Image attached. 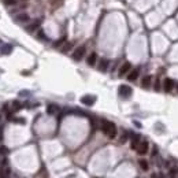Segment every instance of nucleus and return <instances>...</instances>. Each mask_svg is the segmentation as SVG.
<instances>
[{"label":"nucleus","instance_id":"obj_6","mask_svg":"<svg viewBox=\"0 0 178 178\" xmlns=\"http://www.w3.org/2000/svg\"><path fill=\"white\" fill-rule=\"evenodd\" d=\"M174 85H175V82H174V80H171V78H166L165 82H163V86H165V90L169 93V92H171L174 89Z\"/></svg>","mask_w":178,"mask_h":178},{"label":"nucleus","instance_id":"obj_19","mask_svg":"<svg viewBox=\"0 0 178 178\" xmlns=\"http://www.w3.org/2000/svg\"><path fill=\"white\" fill-rule=\"evenodd\" d=\"M21 108H22V104H21L19 102H14L13 103V111H19Z\"/></svg>","mask_w":178,"mask_h":178},{"label":"nucleus","instance_id":"obj_5","mask_svg":"<svg viewBox=\"0 0 178 178\" xmlns=\"http://www.w3.org/2000/svg\"><path fill=\"white\" fill-rule=\"evenodd\" d=\"M130 69H132V64H130L129 62H125L121 66L119 73H118V74H119V77H125V76H126V74H128V73L130 71Z\"/></svg>","mask_w":178,"mask_h":178},{"label":"nucleus","instance_id":"obj_16","mask_svg":"<svg viewBox=\"0 0 178 178\" xmlns=\"http://www.w3.org/2000/svg\"><path fill=\"white\" fill-rule=\"evenodd\" d=\"M39 27V22L36 21V22H33V23H30V25H27L26 26V30L29 32V33H32V32H34L36 29Z\"/></svg>","mask_w":178,"mask_h":178},{"label":"nucleus","instance_id":"obj_27","mask_svg":"<svg viewBox=\"0 0 178 178\" xmlns=\"http://www.w3.org/2000/svg\"><path fill=\"white\" fill-rule=\"evenodd\" d=\"M0 126H1V116H0Z\"/></svg>","mask_w":178,"mask_h":178},{"label":"nucleus","instance_id":"obj_1","mask_svg":"<svg viewBox=\"0 0 178 178\" xmlns=\"http://www.w3.org/2000/svg\"><path fill=\"white\" fill-rule=\"evenodd\" d=\"M102 130L103 133L106 134L108 138H115L116 136V126L115 123H112V122H110V121H106L103 119L102 121Z\"/></svg>","mask_w":178,"mask_h":178},{"label":"nucleus","instance_id":"obj_10","mask_svg":"<svg viewBox=\"0 0 178 178\" xmlns=\"http://www.w3.org/2000/svg\"><path fill=\"white\" fill-rule=\"evenodd\" d=\"M13 52V45L11 44H3L1 48H0V53L1 55H10Z\"/></svg>","mask_w":178,"mask_h":178},{"label":"nucleus","instance_id":"obj_8","mask_svg":"<svg viewBox=\"0 0 178 178\" xmlns=\"http://www.w3.org/2000/svg\"><path fill=\"white\" fill-rule=\"evenodd\" d=\"M137 152L140 153V155H145L148 152V142L147 141H141L140 144H138L137 147Z\"/></svg>","mask_w":178,"mask_h":178},{"label":"nucleus","instance_id":"obj_26","mask_svg":"<svg viewBox=\"0 0 178 178\" xmlns=\"http://www.w3.org/2000/svg\"><path fill=\"white\" fill-rule=\"evenodd\" d=\"M151 178H159V177H158L156 174H152V175H151Z\"/></svg>","mask_w":178,"mask_h":178},{"label":"nucleus","instance_id":"obj_25","mask_svg":"<svg viewBox=\"0 0 178 178\" xmlns=\"http://www.w3.org/2000/svg\"><path fill=\"white\" fill-rule=\"evenodd\" d=\"M19 95H21V96H29V95H30V92H27V90H22Z\"/></svg>","mask_w":178,"mask_h":178},{"label":"nucleus","instance_id":"obj_12","mask_svg":"<svg viewBox=\"0 0 178 178\" xmlns=\"http://www.w3.org/2000/svg\"><path fill=\"white\" fill-rule=\"evenodd\" d=\"M151 82H152V77H151V76L142 77V80H141V86H142V88H145V89H148L149 86H151Z\"/></svg>","mask_w":178,"mask_h":178},{"label":"nucleus","instance_id":"obj_22","mask_svg":"<svg viewBox=\"0 0 178 178\" xmlns=\"http://www.w3.org/2000/svg\"><path fill=\"white\" fill-rule=\"evenodd\" d=\"M71 47H73V44H71V43H66V45H64V47H62V52L66 53L67 51L71 48Z\"/></svg>","mask_w":178,"mask_h":178},{"label":"nucleus","instance_id":"obj_21","mask_svg":"<svg viewBox=\"0 0 178 178\" xmlns=\"http://www.w3.org/2000/svg\"><path fill=\"white\" fill-rule=\"evenodd\" d=\"M17 0H4V4L6 6H10V7H13V6H17Z\"/></svg>","mask_w":178,"mask_h":178},{"label":"nucleus","instance_id":"obj_18","mask_svg":"<svg viewBox=\"0 0 178 178\" xmlns=\"http://www.w3.org/2000/svg\"><path fill=\"white\" fill-rule=\"evenodd\" d=\"M37 36H39V39H40V40H43V41H47V40H48L43 29H40V30H39V33H37Z\"/></svg>","mask_w":178,"mask_h":178},{"label":"nucleus","instance_id":"obj_9","mask_svg":"<svg viewBox=\"0 0 178 178\" xmlns=\"http://www.w3.org/2000/svg\"><path fill=\"white\" fill-rule=\"evenodd\" d=\"M15 21H17V22H29V21H30V17H29L26 13H21L15 17Z\"/></svg>","mask_w":178,"mask_h":178},{"label":"nucleus","instance_id":"obj_29","mask_svg":"<svg viewBox=\"0 0 178 178\" xmlns=\"http://www.w3.org/2000/svg\"><path fill=\"white\" fill-rule=\"evenodd\" d=\"M0 178H1V177H0Z\"/></svg>","mask_w":178,"mask_h":178},{"label":"nucleus","instance_id":"obj_2","mask_svg":"<svg viewBox=\"0 0 178 178\" xmlns=\"http://www.w3.org/2000/svg\"><path fill=\"white\" fill-rule=\"evenodd\" d=\"M118 93H119L121 97L129 99L130 96H132V93H133V90H132V88L128 86V85H121L119 88H118Z\"/></svg>","mask_w":178,"mask_h":178},{"label":"nucleus","instance_id":"obj_17","mask_svg":"<svg viewBox=\"0 0 178 178\" xmlns=\"http://www.w3.org/2000/svg\"><path fill=\"white\" fill-rule=\"evenodd\" d=\"M138 165H140V167H141L144 171H147V170H148V162H147V160L141 159L140 162H138Z\"/></svg>","mask_w":178,"mask_h":178},{"label":"nucleus","instance_id":"obj_23","mask_svg":"<svg viewBox=\"0 0 178 178\" xmlns=\"http://www.w3.org/2000/svg\"><path fill=\"white\" fill-rule=\"evenodd\" d=\"M8 153V149L6 147H0V155H7Z\"/></svg>","mask_w":178,"mask_h":178},{"label":"nucleus","instance_id":"obj_24","mask_svg":"<svg viewBox=\"0 0 178 178\" xmlns=\"http://www.w3.org/2000/svg\"><path fill=\"white\" fill-rule=\"evenodd\" d=\"M63 43H64V37H63V39H60V40H58V41H56V43H55L53 45H55V47H59V45L63 44Z\"/></svg>","mask_w":178,"mask_h":178},{"label":"nucleus","instance_id":"obj_4","mask_svg":"<svg viewBox=\"0 0 178 178\" xmlns=\"http://www.w3.org/2000/svg\"><path fill=\"white\" fill-rule=\"evenodd\" d=\"M95 102H96V97H95V96H90V95H86V96H82V97H81V103L85 104V106H93Z\"/></svg>","mask_w":178,"mask_h":178},{"label":"nucleus","instance_id":"obj_3","mask_svg":"<svg viewBox=\"0 0 178 178\" xmlns=\"http://www.w3.org/2000/svg\"><path fill=\"white\" fill-rule=\"evenodd\" d=\"M85 52H86V48H85L84 45H81V47L74 49V52H73V59H74L76 62H80L81 59L84 58Z\"/></svg>","mask_w":178,"mask_h":178},{"label":"nucleus","instance_id":"obj_15","mask_svg":"<svg viewBox=\"0 0 178 178\" xmlns=\"http://www.w3.org/2000/svg\"><path fill=\"white\" fill-rule=\"evenodd\" d=\"M0 177L1 178H8L10 177V169L7 167V166L1 169V171H0Z\"/></svg>","mask_w":178,"mask_h":178},{"label":"nucleus","instance_id":"obj_20","mask_svg":"<svg viewBox=\"0 0 178 178\" xmlns=\"http://www.w3.org/2000/svg\"><path fill=\"white\" fill-rule=\"evenodd\" d=\"M137 147H138V137L136 136V137H133V141H132V148L137 149Z\"/></svg>","mask_w":178,"mask_h":178},{"label":"nucleus","instance_id":"obj_11","mask_svg":"<svg viewBox=\"0 0 178 178\" xmlns=\"http://www.w3.org/2000/svg\"><path fill=\"white\" fill-rule=\"evenodd\" d=\"M108 64H110V60H108V59H106V58L100 59V62H99V70L100 71H107Z\"/></svg>","mask_w":178,"mask_h":178},{"label":"nucleus","instance_id":"obj_7","mask_svg":"<svg viewBox=\"0 0 178 178\" xmlns=\"http://www.w3.org/2000/svg\"><path fill=\"white\" fill-rule=\"evenodd\" d=\"M59 110H60L59 106L58 104H55V103H51V104L47 106V112H48L49 115H55V114H58Z\"/></svg>","mask_w":178,"mask_h":178},{"label":"nucleus","instance_id":"obj_14","mask_svg":"<svg viewBox=\"0 0 178 178\" xmlns=\"http://www.w3.org/2000/svg\"><path fill=\"white\" fill-rule=\"evenodd\" d=\"M138 73H140V71H138L137 69L132 70L129 74H128V80H129V81H136V80H137V77H138Z\"/></svg>","mask_w":178,"mask_h":178},{"label":"nucleus","instance_id":"obj_13","mask_svg":"<svg viewBox=\"0 0 178 178\" xmlns=\"http://www.w3.org/2000/svg\"><path fill=\"white\" fill-rule=\"evenodd\" d=\"M96 62H97V55H96V52H92L88 56V59H86V63H88L89 66H95Z\"/></svg>","mask_w":178,"mask_h":178},{"label":"nucleus","instance_id":"obj_28","mask_svg":"<svg viewBox=\"0 0 178 178\" xmlns=\"http://www.w3.org/2000/svg\"><path fill=\"white\" fill-rule=\"evenodd\" d=\"M0 44H1V41H0Z\"/></svg>","mask_w":178,"mask_h":178}]
</instances>
